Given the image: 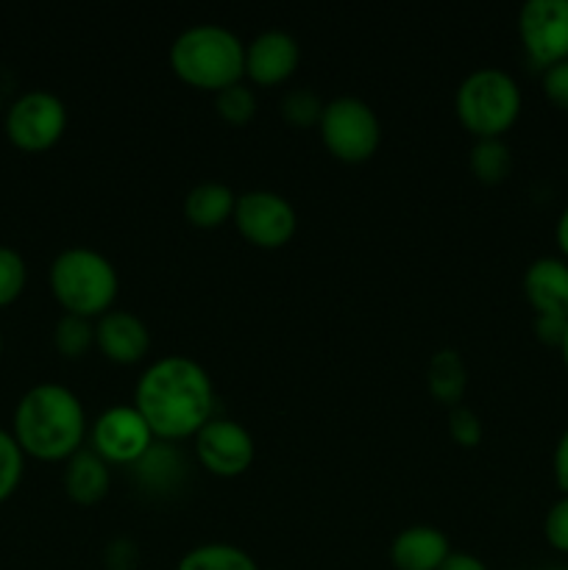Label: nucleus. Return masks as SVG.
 <instances>
[{
  "label": "nucleus",
  "instance_id": "nucleus-1",
  "mask_svg": "<svg viewBox=\"0 0 568 570\" xmlns=\"http://www.w3.org/2000/svg\"><path fill=\"white\" fill-rule=\"evenodd\" d=\"M134 406L156 440L195 438L215 417V384L200 362L167 354L150 362L134 387Z\"/></svg>",
  "mask_w": 568,
  "mask_h": 570
},
{
  "label": "nucleus",
  "instance_id": "nucleus-2",
  "mask_svg": "<svg viewBox=\"0 0 568 570\" xmlns=\"http://www.w3.org/2000/svg\"><path fill=\"white\" fill-rule=\"evenodd\" d=\"M11 434L37 460H67L87 438L84 401L67 384L39 382L20 395L11 415Z\"/></svg>",
  "mask_w": 568,
  "mask_h": 570
},
{
  "label": "nucleus",
  "instance_id": "nucleus-3",
  "mask_svg": "<svg viewBox=\"0 0 568 570\" xmlns=\"http://www.w3.org/2000/svg\"><path fill=\"white\" fill-rule=\"evenodd\" d=\"M170 67L182 81L221 92L243 81L245 42L221 22H195L173 39Z\"/></svg>",
  "mask_w": 568,
  "mask_h": 570
},
{
  "label": "nucleus",
  "instance_id": "nucleus-4",
  "mask_svg": "<svg viewBox=\"0 0 568 570\" xmlns=\"http://www.w3.org/2000/svg\"><path fill=\"white\" fill-rule=\"evenodd\" d=\"M50 293L65 312L84 317H100L111 309L120 289L117 267L106 254L89 245H70L59 250L48 271Z\"/></svg>",
  "mask_w": 568,
  "mask_h": 570
},
{
  "label": "nucleus",
  "instance_id": "nucleus-5",
  "mask_svg": "<svg viewBox=\"0 0 568 570\" xmlns=\"http://www.w3.org/2000/svg\"><path fill=\"white\" fill-rule=\"evenodd\" d=\"M521 87L501 67H477L454 92V111L477 139L501 137L521 115Z\"/></svg>",
  "mask_w": 568,
  "mask_h": 570
},
{
  "label": "nucleus",
  "instance_id": "nucleus-6",
  "mask_svg": "<svg viewBox=\"0 0 568 570\" xmlns=\"http://www.w3.org/2000/svg\"><path fill=\"white\" fill-rule=\"evenodd\" d=\"M317 131H321L323 145L340 161L371 159L382 142V126H379L376 111L356 95H337V98L326 100Z\"/></svg>",
  "mask_w": 568,
  "mask_h": 570
},
{
  "label": "nucleus",
  "instance_id": "nucleus-7",
  "mask_svg": "<svg viewBox=\"0 0 568 570\" xmlns=\"http://www.w3.org/2000/svg\"><path fill=\"white\" fill-rule=\"evenodd\" d=\"M6 137L22 150H45L67 128V106L50 89H26L9 104L3 117Z\"/></svg>",
  "mask_w": 568,
  "mask_h": 570
},
{
  "label": "nucleus",
  "instance_id": "nucleus-8",
  "mask_svg": "<svg viewBox=\"0 0 568 570\" xmlns=\"http://www.w3.org/2000/svg\"><path fill=\"white\" fill-rule=\"evenodd\" d=\"M234 226L248 243L259 248H282L298 228V215L290 198L273 189H248L237 195Z\"/></svg>",
  "mask_w": 568,
  "mask_h": 570
},
{
  "label": "nucleus",
  "instance_id": "nucleus-9",
  "mask_svg": "<svg viewBox=\"0 0 568 570\" xmlns=\"http://www.w3.org/2000/svg\"><path fill=\"white\" fill-rule=\"evenodd\" d=\"M518 37L540 70L568 59V0H527L518 9Z\"/></svg>",
  "mask_w": 568,
  "mask_h": 570
},
{
  "label": "nucleus",
  "instance_id": "nucleus-10",
  "mask_svg": "<svg viewBox=\"0 0 568 570\" xmlns=\"http://www.w3.org/2000/svg\"><path fill=\"white\" fill-rule=\"evenodd\" d=\"M256 454L254 438L239 421L215 415L195 434V456L215 476H239L251 468Z\"/></svg>",
  "mask_w": 568,
  "mask_h": 570
},
{
  "label": "nucleus",
  "instance_id": "nucleus-11",
  "mask_svg": "<svg viewBox=\"0 0 568 570\" xmlns=\"http://www.w3.org/2000/svg\"><path fill=\"white\" fill-rule=\"evenodd\" d=\"M154 440V432L134 404L109 406L92 423V449L109 465H134Z\"/></svg>",
  "mask_w": 568,
  "mask_h": 570
},
{
  "label": "nucleus",
  "instance_id": "nucleus-12",
  "mask_svg": "<svg viewBox=\"0 0 568 570\" xmlns=\"http://www.w3.org/2000/svg\"><path fill=\"white\" fill-rule=\"evenodd\" d=\"M301 61V45L284 28H267L245 42V72L256 83H282L295 72Z\"/></svg>",
  "mask_w": 568,
  "mask_h": 570
},
{
  "label": "nucleus",
  "instance_id": "nucleus-13",
  "mask_svg": "<svg viewBox=\"0 0 568 570\" xmlns=\"http://www.w3.org/2000/svg\"><path fill=\"white\" fill-rule=\"evenodd\" d=\"M128 468L134 471V482L139 484V490L156 499H170L173 493L184 490L189 476L187 454L173 440H154L145 454Z\"/></svg>",
  "mask_w": 568,
  "mask_h": 570
},
{
  "label": "nucleus",
  "instance_id": "nucleus-14",
  "mask_svg": "<svg viewBox=\"0 0 568 570\" xmlns=\"http://www.w3.org/2000/svg\"><path fill=\"white\" fill-rule=\"evenodd\" d=\"M95 345L111 362L131 365L139 362L150 348V328L137 312L109 309L95 321Z\"/></svg>",
  "mask_w": 568,
  "mask_h": 570
},
{
  "label": "nucleus",
  "instance_id": "nucleus-15",
  "mask_svg": "<svg viewBox=\"0 0 568 570\" xmlns=\"http://www.w3.org/2000/svg\"><path fill=\"white\" fill-rule=\"evenodd\" d=\"M523 295L535 315L568 321V262L562 256H538L523 271Z\"/></svg>",
  "mask_w": 568,
  "mask_h": 570
},
{
  "label": "nucleus",
  "instance_id": "nucleus-16",
  "mask_svg": "<svg viewBox=\"0 0 568 570\" xmlns=\"http://www.w3.org/2000/svg\"><path fill=\"white\" fill-rule=\"evenodd\" d=\"M451 543L443 529L429 523H412L401 529L390 543V562L395 570H438L449 560Z\"/></svg>",
  "mask_w": 568,
  "mask_h": 570
},
{
  "label": "nucleus",
  "instance_id": "nucleus-17",
  "mask_svg": "<svg viewBox=\"0 0 568 570\" xmlns=\"http://www.w3.org/2000/svg\"><path fill=\"white\" fill-rule=\"evenodd\" d=\"M61 484H65L67 495L78 504H98L106 499L111 488V471L109 462L89 445V449H78L65 460V473H61Z\"/></svg>",
  "mask_w": 568,
  "mask_h": 570
},
{
  "label": "nucleus",
  "instance_id": "nucleus-18",
  "mask_svg": "<svg viewBox=\"0 0 568 570\" xmlns=\"http://www.w3.org/2000/svg\"><path fill=\"white\" fill-rule=\"evenodd\" d=\"M237 193L223 181H200L184 195V217L198 228H217L234 217Z\"/></svg>",
  "mask_w": 568,
  "mask_h": 570
},
{
  "label": "nucleus",
  "instance_id": "nucleus-19",
  "mask_svg": "<svg viewBox=\"0 0 568 570\" xmlns=\"http://www.w3.org/2000/svg\"><path fill=\"white\" fill-rule=\"evenodd\" d=\"M429 393L443 404H462V393L468 387V367L466 360L457 348H438L429 360L427 367Z\"/></svg>",
  "mask_w": 568,
  "mask_h": 570
},
{
  "label": "nucleus",
  "instance_id": "nucleus-20",
  "mask_svg": "<svg viewBox=\"0 0 568 570\" xmlns=\"http://www.w3.org/2000/svg\"><path fill=\"white\" fill-rule=\"evenodd\" d=\"M176 570H259L254 557L234 543H200L184 551Z\"/></svg>",
  "mask_w": 568,
  "mask_h": 570
},
{
  "label": "nucleus",
  "instance_id": "nucleus-21",
  "mask_svg": "<svg viewBox=\"0 0 568 570\" xmlns=\"http://www.w3.org/2000/svg\"><path fill=\"white\" fill-rule=\"evenodd\" d=\"M468 161L479 181L501 184L512 170V150L501 137H484L473 142Z\"/></svg>",
  "mask_w": 568,
  "mask_h": 570
},
{
  "label": "nucleus",
  "instance_id": "nucleus-22",
  "mask_svg": "<svg viewBox=\"0 0 568 570\" xmlns=\"http://www.w3.org/2000/svg\"><path fill=\"white\" fill-rule=\"evenodd\" d=\"M53 345L61 356H70V360H78V356L87 354L95 345L92 317L65 312L53 326Z\"/></svg>",
  "mask_w": 568,
  "mask_h": 570
},
{
  "label": "nucleus",
  "instance_id": "nucleus-23",
  "mask_svg": "<svg viewBox=\"0 0 568 570\" xmlns=\"http://www.w3.org/2000/svg\"><path fill=\"white\" fill-rule=\"evenodd\" d=\"M215 109L226 122L243 126L256 115V92L243 81L223 87L221 92H215Z\"/></svg>",
  "mask_w": 568,
  "mask_h": 570
},
{
  "label": "nucleus",
  "instance_id": "nucleus-24",
  "mask_svg": "<svg viewBox=\"0 0 568 570\" xmlns=\"http://www.w3.org/2000/svg\"><path fill=\"white\" fill-rule=\"evenodd\" d=\"M22 471H26V451L20 449L11 429L0 426V504L17 490Z\"/></svg>",
  "mask_w": 568,
  "mask_h": 570
},
{
  "label": "nucleus",
  "instance_id": "nucleus-25",
  "mask_svg": "<svg viewBox=\"0 0 568 570\" xmlns=\"http://www.w3.org/2000/svg\"><path fill=\"white\" fill-rule=\"evenodd\" d=\"M323 98L310 87H295L290 89L282 98L278 109H282V117L293 126H317L323 115Z\"/></svg>",
  "mask_w": 568,
  "mask_h": 570
},
{
  "label": "nucleus",
  "instance_id": "nucleus-26",
  "mask_svg": "<svg viewBox=\"0 0 568 570\" xmlns=\"http://www.w3.org/2000/svg\"><path fill=\"white\" fill-rule=\"evenodd\" d=\"M28 265L22 254L11 245H0V306H9L26 289Z\"/></svg>",
  "mask_w": 568,
  "mask_h": 570
},
{
  "label": "nucleus",
  "instance_id": "nucleus-27",
  "mask_svg": "<svg viewBox=\"0 0 568 570\" xmlns=\"http://www.w3.org/2000/svg\"><path fill=\"white\" fill-rule=\"evenodd\" d=\"M449 432L451 438L457 440L466 449H473V445L482 443V421H479L477 412L466 404H454L449 410Z\"/></svg>",
  "mask_w": 568,
  "mask_h": 570
},
{
  "label": "nucleus",
  "instance_id": "nucleus-28",
  "mask_svg": "<svg viewBox=\"0 0 568 570\" xmlns=\"http://www.w3.org/2000/svg\"><path fill=\"white\" fill-rule=\"evenodd\" d=\"M543 538L560 554H568V495H560L555 504L546 510Z\"/></svg>",
  "mask_w": 568,
  "mask_h": 570
},
{
  "label": "nucleus",
  "instance_id": "nucleus-29",
  "mask_svg": "<svg viewBox=\"0 0 568 570\" xmlns=\"http://www.w3.org/2000/svg\"><path fill=\"white\" fill-rule=\"evenodd\" d=\"M540 83H543L546 98H549L560 111H568V59L546 67Z\"/></svg>",
  "mask_w": 568,
  "mask_h": 570
},
{
  "label": "nucleus",
  "instance_id": "nucleus-30",
  "mask_svg": "<svg viewBox=\"0 0 568 570\" xmlns=\"http://www.w3.org/2000/svg\"><path fill=\"white\" fill-rule=\"evenodd\" d=\"M535 337L540 340L543 345H551V348H560L562 334H566L568 321L566 317H555V315H535Z\"/></svg>",
  "mask_w": 568,
  "mask_h": 570
},
{
  "label": "nucleus",
  "instance_id": "nucleus-31",
  "mask_svg": "<svg viewBox=\"0 0 568 570\" xmlns=\"http://www.w3.org/2000/svg\"><path fill=\"white\" fill-rule=\"evenodd\" d=\"M551 473H555L560 495H568V426L562 429V434L557 438L555 454H551Z\"/></svg>",
  "mask_w": 568,
  "mask_h": 570
},
{
  "label": "nucleus",
  "instance_id": "nucleus-32",
  "mask_svg": "<svg viewBox=\"0 0 568 570\" xmlns=\"http://www.w3.org/2000/svg\"><path fill=\"white\" fill-rule=\"evenodd\" d=\"M438 570H488L477 554H468V551H451L449 560L443 562Z\"/></svg>",
  "mask_w": 568,
  "mask_h": 570
},
{
  "label": "nucleus",
  "instance_id": "nucleus-33",
  "mask_svg": "<svg viewBox=\"0 0 568 570\" xmlns=\"http://www.w3.org/2000/svg\"><path fill=\"white\" fill-rule=\"evenodd\" d=\"M555 243L560 248V256L568 262V206L560 212L557 217V226H555Z\"/></svg>",
  "mask_w": 568,
  "mask_h": 570
},
{
  "label": "nucleus",
  "instance_id": "nucleus-34",
  "mask_svg": "<svg viewBox=\"0 0 568 570\" xmlns=\"http://www.w3.org/2000/svg\"><path fill=\"white\" fill-rule=\"evenodd\" d=\"M560 356H562V365L568 367V328H566V334H562V343H560Z\"/></svg>",
  "mask_w": 568,
  "mask_h": 570
},
{
  "label": "nucleus",
  "instance_id": "nucleus-35",
  "mask_svg": "<svg viewBox=\"0 0 568 570\" xmlns=\"http://www.w3.org/2000/svg\"><path fill=\"white\" fill-rule=\"evenodd\" d=\"M543 570H568L566 566H557V568H543Z\"/></svg>",
  "mask_w": 568,
  "mask_h": 570
},
{
  "label": "nucleus",
  "instance_id": "nucleus-36",
  "mask_svg": "<svg viewBox=\"0 0 568 570\" xmlns=\"http://www.w3.org/2000/svg\"><path fill=\"white\" fill-rule=\"evenodd\" d=\"M0 351H3V332H0Z\"/></svg>",
  "mask_w": 568,
  "mask_h": 570
},
{
  "label": "nucleus",
  "instance_id": "nucleus-37",
  "mask_svg": "<svg viewBox=\"0 0 568 570\" xmlns=\"http://www.w3.org/2000/svg\"><path fill=\"white\" fill-rule=\"evenodd\" d=\"M106 570H109V568H106Z\"/></svg>",
  "mask_w": 568,
  "mask_h": 570
}]
</instances>
